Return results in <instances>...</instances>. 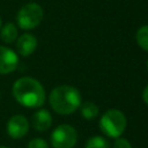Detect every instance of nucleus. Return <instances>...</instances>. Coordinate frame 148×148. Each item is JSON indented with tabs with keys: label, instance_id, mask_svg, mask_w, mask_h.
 Instances as JSON below:
<instances>
[{
	"label": "nucleus",
	"instance_id": "nucleus-17",
	"mask_svg": "<svg viewBox=\"0 0 148 148\" xmlns=\"http://www.w3.org/2000/svg\"><path fill=\"white\" fill-rule=\"evenodd\" d=\"M2 27V21H1V17H0V28Z\"/></svg>",
	"mask_w": 148,
	"mask_h": 148
},
{
	"label": "nucleus",
	"instance_id": "nucleus-2",
	"mask_svg": "<svg viewBox=\"0 0 148 148\" xmlns=\"http://www.w3.org/2000/svg\"><path fill=\"white\" fill-rule=\"evenodd\" d=\"M49 102L51 108L59 114H71L81 105L80 91L73 86H58L50 92Z\"/></svg>",
	"mask_w": 148,
	"mask_h": 148
},
{
	"label": "nucleus",
	"instance_id": "nucleus-7",
	"mask_svg": "<svg viewBox=\"0 0 148 148\" xmlns=\"http://www.w3.org/2000/svg\"><path fill=\"white\" fill-rule=\"evenodd\" d=\"M18 57L16 52L7 46L0 45V74H9L16 69Z\"/></svg>",
	"mask_w": 148,
	"mask_h": 148
},
{
	"label": "nucleus",
	"instance_id": "nucleus-18",
	"mask_svg": "<svg viewBox=\"0 0 148 148\" xmlns=\"http://www.w3.org/2000/svg\"><path fill=\"white\" fill-rule=\"evenodd\" d=\"M0 148H8V147H5V146H0Z\"/></svg>",
	"mask_w": 148,
	"mask_h": 148
},
{
	"label": "nucleus",
	"instance_id": "nucleus-16",
	"mask_svg": "<svg viewBox=\"0 0 148 148\" xmlns=\"http://www.w3.org/2000/svg\"><path fill=\"white\" fill-rule=\"evenodd\" d=\"M142 98H143V102L148 105V86L145 88V90L142 92Z\"/></svg>",
	"mask_w": 148,
	"mask_h": 148
},
{
	"label": "nucleus",
	"instance_id": "nucleus-3",
	"mask_svg": "<svg viewBox=\"0 0 148 148\" xmlns=\"http://www.w3.org/2000/svg\"><path fill=\"white\" fill-rule=\"evenodd\" d=\"M126 124V117L121 111L117 109H110L101 117L99 130L106 136L117 139L124 133Z\"/></svg>",
	"mask_w": 148,
	"mask_h": 148
},
{
	"label": "nucleus",
	"instance_id": "nucleus-1",
	"mask_svg": "<svg viewBox=\"0 0 148 148\" xmlns=\"http://www.w3.org/2000/svg\"><path fill=\"white\" fill-rule=\"evenodd\" d=\"M12 92L17 103L25 108H39L45 102V90L39 81L23 76L15 81Z\"/></svg>",
	"mask_w": 148,
	"mask_h": 148
},
{
	"label": "nucleus",
	"instance_id": "nucleus-4",
	"mask_svg": "<svg viewBox=\"0 0 148 148\" xmlns=\"http://www.w3.org/2000/svg\"><path fill=\"white\" fill-rule=\"evenodd\" d=\"M43 16V8L36 2H29L22 6L17 12L16 23L23 30H32L40 24Z\"/></svg>",
	"mask_w": 148,
	"mask_h": 148
},
{
	"label": "nucleus",
	"instance_id": "nucleus-12",
	"mask_svg": "<svg viewBox=\"0 0 148 148\" xmlns=\"http://www.w3.org/2000/svg\"><path fill=\"white\" fill-rule=\"evenodd\" d=\"M136 43L138 45L145 50V51H148V24L146 25H142L138 31H136Z\"/></svg>",
	"mask_w": 148,
	"mask_h": 148
},
{
	"label": "nucleus",
	"instance_id": "nucleus-6",
	"mask_svg": "<svg viewBox=\"0 0 148 148\" xmlns=\"http://www.w3.org/2000/svg\"><path fill=\"white\" fill-rule=\"evenodd\" d=\"M29 131V121L22 114H15L9 118L7 123V133L13 139H21L27 135Z\"/></svg>",
	"mask_w": 148,
	"mask_h": 148
},
{
	"label": "nucleus",
	"instance_id": "nucleus-11",
	"mask_svg": "<svg viewBox=\"0 0 148 148\" xmlns=\"http://www.w3.org/2000/svg\"><path fill=\"white\" fill-rule=\"evenodd\" d=\"M80 112H81V116L87 119V120H91L94 118H96L98 116V106L92 103V102H84L80 105Z\"/></svg>",
	"mask_w": 148,
	"mask_h": 148
},
{
	"label": "nucleus",
	"instance_id": "nucleus-9",
	"mask_svg": "<svg viewBox=\"0 0 148 148\" xmlns=\"http://www.w3.org/2000/svg\"><path fill=\"white\" fill-rule=\"evenodd\" d=\"M32 121V126L36 131L38 132H44L46 130H49L52 125V116L51 113L45 110V109H40L38 111H36L32 114L31 118Z\"/></svg>",
	"mask_w": 148,
	"mask_h": 148
},
{
	"label": "nucleus",
	"instance_id": "nucleus-13",
	"mask_svg": "<svg viewBox=\"0 0 148 148\" xmlns=\"http://www.w3.org/2000/svg\"><path fill=\"white\" fill-rule=\"evenodd\" d=\"M86 148H110V143L103 136H91L86 143Z\"/></svg>",
	"mask_w": 148,
	"mask_h": 148
},
{
	"label": "nucleus",
	"instance_id": "nucleus-20",
	"mask_svg": "<svg viewBox=\"0 0 148 148\" xmlns=\"http://www.w3.org/2000/svg\"><path fill=\"white\" fill-rule=\"evenodd\" d=\"M0 98H1V95H0Z\"/></svg>",
	"mask_w": 148,
	"mask_h": 148
},
{
	"label": "nucleus",
	"instance_id": "nucleus-5",
	"mask_svg": "<svg viewBox=\"0 0 148 148\" xmlns=\"http://www.w3.org/2000/svg\"><path fill=\"white\" fill-rule=\"evenodd\" d=\"M76 141L77 132L68 124L57 126L51 134V145L53 148H73L76 145Z\"/></svg>",
	"mask_w": 148,
	"mask_h": 148
},
{
	"label": "nucleus",
	"instance_id": "nucleus-14",
	"mask_svg": "<svg viewBox=\"0 0 148 148\" xmlns=\"http://www.w3.org/2000/svg\"><path fill=\"white\" fill-rule=\"evenodd\" d=\"M28 148H49V145L44 139L35 138L30 140V142L28 143Z\"/></svg>",
	"mask_w": 148,
	"mask_h": 148
},
{
	"label": "nucleus",
	"instance_id": "nucleus-8",
	"mask_svg": "<svg viewBox=\"0 0 148 148\" xmlns=\"http://www.w3.org/2000/svg\"><path fill=\"white\" fill-rule=\"evenodd\" d=\"M37 47V39L31 34H23L16 39V50L20 56L29 57Z\"/></svg>",
	"mask_w": 148,
	"mask_h": 148
},
{
	"label": "nucleus",
	"instance_id": "nucleus-15",
	"mask_svg": "<svg viewBox=\"0 0 148 148\" xmlns=\"http://www.w3.org/2000/svg\"><path fill=\"white\" fill-rule=\"evenodd\" d=\"M113 148H132V146H131V142L127 139L117 138L114 143H113Z\"/></svg>",
	"mask_w": 148,
	"mask_h": 148
},
{
	"label": "nucleus",
	"instance_id": "nucleus-10",
	"mask_svg": "<svg viewBox=\"0 0 148 148\" xmlns=\"http://www.w3.org/2000/svg\"><path fill=\"white\" fill-rule=\"evenodd\" d=\"M0 37L1 40L7 43V44H12L17 39V28L14 23L8 22L5 25H2L0 28Z\"/></svg>",
	"mask_w": 148,
	"mask_h": 148
},
{
	"label": "nucleus",
	"instance_id": "nucleus-19",
	"mask_svg": "<svg viewBox=\"0 0 148 148\" xmlns=\"http://www.w3.org/2000/svg\"><path fill=\"white\" fill-rule=\"evenodd\" d=\"M147 69H148V61H147Z\"/></svg>",
	"mask_w": 148,
	"mask_h": 148
}]
</instances>
